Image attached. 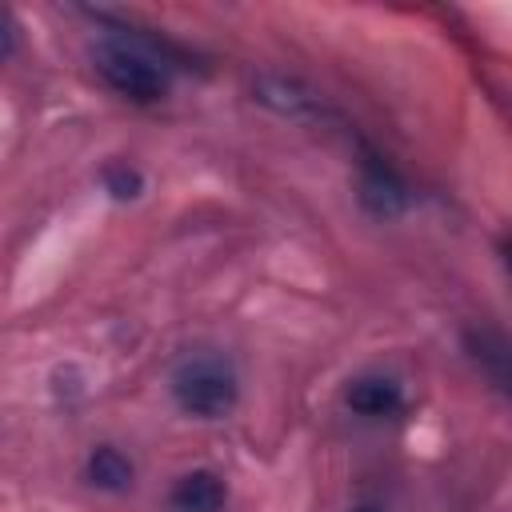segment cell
Listing matches in <instances>:
<instances>
[{
    "instance_id": "obj_1",
    "label": "cell",
    "mask_w": 512,
    "mask_h": 512,
    "mask_svg": "<svg viewBox=\"0 0 512 512\" xmlns=\"http://www.w3.org/2000/svg\"><path fill=\"white\" fill-rule=\"evenodd\" d=\"M176 408L192 420H224L240 400V372L220 348H196L168 372Z\"/></svg>"
},
{
    "instance_id": "obj_2",
    "label": "cell",
    "mask_w": 512,
    "mask_h": 512,
    "mask_svg": "<svg viewBox=\"0 0 512 512\" xmlns=\"http://www.w3.org/2000/svg\"><path fill=\"white\" fill-rule=\"evenodd\" d=\"M92 64H96L100 80L132 104H156L172 88L168 60L156 52V44H148L140 36H104L92 48Z\"/></svg>"
},
{
    "instance_id": "obj_3",
    "label": "cell",
    "mask_w": 512,
    "mask_h": 512,
    "mask_svg": "<svg viewBox=\"0 0 512 512\" xmlns=\"http://www.w3.org/2000/svg\"><path fill=\"white\" fill-rule=\"evenodd\" d=\"M344 408L364 420H392L404 408V384L388 372H360L344 384Z\"/></svg>"
},
{
    "instance_id": "obj_4",
    "label": "cell",
    "mask_w": 512,
    "mask_h": 512,
    "mask_svg": "<svg viewBox=\"0 0 512 512\" xmlns=\"http://www.w3.org/2000/svg\"><path fill=\"white\" fill-rule=\"evenodd\" d=\"M168 508L172 512H224L228 508V484L212 468H192V472L176 476V484L168 492Z\"/></svg>"
},
{
    "instance_id": "obj_5",
    "label": "cell",
    "mask_w": 512,
    "mask_h": 512,
    "mask_svg": "<svg viewBox=\"0 0 512 512\" xmlns=\"http://www.w3.org/2000/svg\"><path fill=\"white\" fill-rule=\"evenodd\" d=\"M360 204H364L368 216L392 220V216H400L408 208V188H404V180L388 164L368 160L364 164V176H360Z\"/></svg>"
},
{
    "instance_id": "obj_6",
    "label": "cell",
    "mask_w": 512,
    "mask_h": 512,
    "mask_svg": "<svg viewBox=\"0 0 512 512\" xmlns=\"http://www.w3.org/2000/svg\"><path fill=\"white\" fill-rule=\"evenodd\" d=\"M256 100L276 108V112H284V116H292V120H308V116L324 112V100L308 84H300L292 76H260L256 80Z\"/></svg>"
},
{
    "instance_id": "obj_7",
    "label": "cell",
    "mask_w": 512,
    "mask_h": 512,
    "mask_svg": "<svg viewBox=\"0 0 512 512\" xmlns=\"http://www.w3.org/2000/svg\"><path fill=\"white\" fill-rule=\"evenodd\" d=\"M84 480L96 488V492H128L136 484V464L116 448V444H96L84 460Z\"/></svg>"
},
{
    "instance_id": "obj_8",
    "label": "cell",
    "mask_w": 512,
    "mask_h": 512,
    "mask_svg": "<svg viewBox=\"0 0 512 512\" xmlns=\"http://www.w3.org/2000/svg\"><path fill=\"white\" fill-rule=\"evenodd\" d=\"M464 348L472 352V360H476L500 388L508 384V344H504L500 332H492V328H468V332H464Z\"/></svg>"
},
{
    "instance_id": "obj_9",
    "label": "cell",
    "mask_w": 512,
    "mask_h": 512,
    "mask_svg": "<svg viewBox=\"0 0 512 512\" xmlns=\"http://www.w3.org/2000/svg\"><path fill=\"white\" fill-rule=\"evenodd\" d=\"M100 184H104V192L112 196V200H136L140 192H144V172L136 168V164H128V160H108L104 168H100Z\"/></svg>"
},
{
    "instance_id": "obj_10",
    "label": "cell",
    "mask_w": 512,
    "mask_h": 512,
    "mask_svg": "<svg viewBox=\"0 0 512 512\" xmlns=\"http://www.w3.org/2000/svg\"><path fill=\"white\" fill-rule=\"evenodd\" d=\"M16 52V20L0 8V60H8Z\"/></svg>"
},
{
    "instance_id": "obj_11",
    "label": "cell",
    "mask_w": 512,
    "mask_h": 512,
    "mask_svg": "<svg viewBox=\"0 0 512 512\" xmlns=\"http://www.w3.org/2000/svg\"><path fill=\"white\" fill-rule=\"evenodd\" d=\"M348 512H388L384 504H376V500H364V504H352Z\"/></svg>"
}]
</instances>
